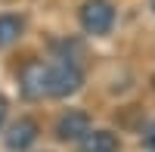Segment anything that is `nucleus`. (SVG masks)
I'll return each mask as SVG.
<instances>
[{
    "mask_svg": "<svg viewBox=\"0 0 155 152\" xmlns=\"http://www.w3.org/2000/svg\"><path fill=\"white\" fill-rule=\"evenodd\" d=\"M81 84H84V74L74 59H56L47 65V96H56V99L71 96Z\"/></svg>",
    "mask_w": 155,
    "mask_h": 152,
    "instance_id": "f257e3e1",
    "label": "nucleus"
},
{
    "mask_svg": "<svg viewBox=\"0 0 155 152\" xmlns=\"http://www.w3.org/2000/svg\"><path fill=\"white\" fill-rule=\"evenodd\" d=\"M37 134H41V127H37L34 118H19V121L6 131V149H9V152H25V149H31V146L37 143Z\"/></svg>",
    "mask_w": 155,
    "mask_h": 152,
    "instance_id": "20e7f679",
    "label": "nucleus"
},
{
    "mask_svg": "<svg viewBox=\"0 0 155 152\" xmlns=\"http://www.w3.org/2000/svg\"><path fill=\"white\" fill-rule=\"evenodd\" d=\"M78 143H81V152H118L121 149L118 137L112 131H87Z\"/></svg>",
    "mask_w": 155,
    "mask_h": 152,
    "instance_id": "423d86ee",
    "label": "nucleus"
},
{
    "mask_svg": "<svg viewBox=\"0 0 155 152\" xmlns=\"http://www.w3.org/2000/svg\"><path fill=\"white\" fill-rule=\"evenodd\" d=\"M87 131H90V118H87V112H81V109H68L65 115L56 121V137H59L62 143L81 140Z\"/></svg>",
    "mask_w": 155,
    "mask_h": 152,
    "instance_id": "39448f33",
    "label": "nucleus"
},
{
    "mask_svg": "<svg viewBox=\"0 0 155 152\" xmlns=\"http://www.w3.org/2000/svg\"><path fill=\"white\" fill-rule=\"evenodd\" d=\"M143 146H146L149 152H155V124H152V127L143 134Z\"/></svg>",
    "mask_w": 155,
    "mask_h": 152,
    "instance_id": "6e6552de",
    "label": "nucleus"
},
{
    "mask_svg": "<svg viewBox=\"0 0 155 152\" xmlns=\"http://www.w3.org/2000/svg\"><path fill=\"white\" fill-rule=\"evenodd\" d=\"M152 84H155V78H152Z\"/></svg>",
    "mask_w": 155,
    "mask_h": 152,
    "instance_id": "9b49d317",
    "label": "nucleus"
},
{
    "mask_svg": "<svg viewBox=\"0 0 155 152\" xmlns=\"http://www.w3.org/2000/svg\"><path fill=\"white\" fill-rule=\"evenodd\" d=\"M6 112H9V103H6V96H0V127L6 121Z\"/></svg>",
    "mask_w": 155,
    "mask_h": 152,
    "instance_id": "1a4fd4ad",
    "label": "nucleus"
},
{
    "mask_svg": "<svg viewBox=\"0 0 155 152\" xmlns=\"http://www.w3.org/2000/svg\"><path fill=\"white\" fill-rule=\"evenodd\" d=\"M115 25V6L109 3V0H87V3L81 6V28L87 34H109Z\"/></svg>",
    "mask_w": 155,
    "mask_h": 152,
    "instance_id": "f03ea898",
    "label": "nucleus"
},
{
    "mask_svg": "<svg viewBox=\"0 0 155 152\" xmlns=\"http://www.w3.org/2000/svg\"><path fill=\"white\" fill-rule=\"evenodd\" d=\"M152 9H155V0H152Z\"/></svg>",
    "mask_w": 155,
    "mask_h": 152,
    "instance_id": "9d476101",
    "label": "nucleus"
},
{
    "mask_svg": "<svg viewBox=\"0 0 155 152\" xmlns=\"http://www.w3.org/2000/svg\"><path fill=\"white\" fill-rule=\"evenodd\" d=\"M25 31V22L19 16H0V47H9V44H16L19 41V34Z\"/></svg>",
    "mask_w": 155,
    "mask_h": 152,
    "instance_id": "0eeeda50",
    "label": "nucleus"
},
{
    "mask_svg": "<svg viewBox=\"0 0 155 152\" xmlns=\"http://www.w3.org/2000/svg\"><path fill=\"white\" fill-rule=\"evenodd\" d=\"M19 90H22L25 99H41L47 93V65L44 62L31 59V62L22 65V71H19Z\"/></svg>",
    "mask_w": 155,
    "mask_h": 152,
    "instance_id": "7ed1b4c3",
    "label": "nucleus"
}]
</instances>
